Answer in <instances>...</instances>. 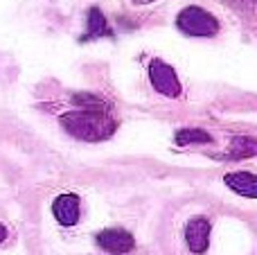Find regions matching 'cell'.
<instances>
[{"mask_svg": "<svg viewBox=\"0 0 257 255\" xmlns=\"http://www.w3.org/2000/svg\"><path fill=\"white\" fill-rule=\"evenodd\" d=\"M61 126L77 140H86V143H99L113 136L117 122L108 115L106 111H70L61 115Z\"/></svg>", "mask_w": 257, "mask_h": 255, "instance_id": "1", "label": "cell"}, {"mask_svg": "<svg viewBox=\"0 0 257 255\" xmlns=\"http://www.w3.org/2000/svg\"><path fill=\"white\" fill-rule=\"evenodd\" d=\"M176 25L187 36H214L219 32V21L201 7H185L178 14Z\"/></svg>", "mask_w": 257, "mask_h": 255, "instance_id": "2", "label": "cell"}, {"mask_svg": "<svg viewBox=\"0 0 257 255\" xmlns=\"http://www.w3.org/2000/svg\"><path fill=\"white\" fill-rule=\"evenodd\" d=\"M149 79L154 88L165 97H178L181 95V81H178L174 68L169 63L160 61V59H154L149 63Z\"/></svg>", "mask_w": 257, "mask_h": 255, "instance_id": "3", "label": "cell"}, {"mask_svg": "<svg viewBox=\"0 0 257 255\" xmlns=\"http://www.w3.org/2000/svg\"><path fill=\"white\" fill-rule=\"evenodd\" d=\"M97 244L108 253L126 255L136 248V239L124 228H106L97 235Z\"/></svg>", "mask_w": 257, "mask_h": 255, "instance_id": "4", "label": "cell"}, {"mask_svg": "<svg viewBox=\"0 0 257 255\" xmlns=\"http://www.w3.org/2000/svg\"><path fill=\"white\" fill-rule=\"evenodd\" d=\"M52 212H54V219L59 221L61 226H75L79 221L81 215V203L77 194H59L52 203Z\"/></svg>", "mask_w": 257, "mask_h": 255, "instance_id": "5", "label": "cell"}, {"mask_svg": "<svg viewBox=\"0 0 257 255\" xmlns=\"http://www.w3.org/2000/svg\"><path fill=\"white\" fill-rule=\"evenodd\" d=\"M185 242L192 253H203L210 244V221L205 217H194L185 226Z\"/></svg>", "mask_w": 257, "mask_h": 255, "instance_id": "6", "label": "cell"}, {"mask_svg": "<svg viewBox=\"0 0 257 255\" xmlns=\"http://www.w3.org/2000/svg\"><path fill=\"white\" fill-rule=\"evenodd\" d=\"M223 181L232 192L248 199H257V174L253 172H232V174H226Z\"/></svg>", "mask_w": 257, "mask_h": 255, "instance_id": "7", "label": "cell"}, {"mask_svg": "<svg viewBox=\"0 0 257 255\" xmlns=\"http://www.w3.org/2000/svg\"><path fill=\"white\" fill-rule=\"evenodd\" d=\"M255 154H257V140L250 138V136H237V138H232L230 149H228V154H223V158L241 161V158H250Z\"/></svg>", "mask_w": 257, "mask_h": 255, "instance_id": "8", "label": "cell"}, {"mask_svg": "<svg viewBox=\"0 0 257 255\" xmlns=\"http://www.w3.org/2000/svg\"><path fill=\"white\" fill-rule=\"evenodd\" d=\"M108 34H111V30H108V23H106V18H104V14L99 12L97 7H93L88 12V30H86L81 41H93V39L108 36Z\"/></svg>", "mask_w": 257, "mask_h": 255, "instance_id": "9", "label": "cell"}, {"mask_svg": "<svg viewBox=\"0 0 257 255\" xmlns=\"http://www.w3.org/2000/svg\"><path fill=\"white\" fill-rule=\"evenodd\" d=\"M212 143V136L203 129H181L176 134V145L185 147V145H205Z\"/></svg>", "mask_w": 257, "mask_h": 255, "instance_id": "10", "label": "cell"}, {"mask_svg": "<svg viewBox=\"0 0 257 255\" xmlns=\"http://www.w3.org/2000/svg\"><path fill=\"white\" fill-rule=\"evenodd\" d=\"M72 104H77V106H81V108H88V111H108L106 102L99 99V97H95V95H90V93L72 95Z\"/></svg>", "mask_w": 257, "mask_h": 255, "instance_id": "11", "label": "cell"}, {"mask_svg": "<svg viewBox=\"0 0 257 255\" xmlns=\"http://www.w3.org/2000/svg\"><path fill=\"white\" fill-rule=\"evenodd\" d=\"M241 16H257V0H219Z\"/></svg>", "mask_w": 257, "mask_h": 255, "instance_id": "12", "label": "cell"}, {"mask_svg": "<svg viewBox=\"0 0 257 255\" xmlns=\"http://www.w3.org/2000/svg\"><path fill=\"white\" fill-rule=\"evenodd\" d=\"M5 239H7V228H5V226L0 224V244H3Z\"/></svg>", "mask_w": 257, "mask_h": 255, "instance_id": "13", "label": "cell"}, {"mask_svg": "<svg viewBox=\"0 0 257 255\" xmlns=\"http://www.w3.org/2000/svg\"><path fill=\"white\" fill-rule=\"evenodd\" d=\"M131 3H136V5H149V3H154V0H131Z\"/></svg>", "mask_w": 257, "mask_h": 255, "instance_id": "14", "label": "cell"}, {"mask_svg": "<svg viewBox=\"0 0 257 255\" xmlns=\"http://www.w3.org/2000/svg\"><path fill=\"white\" fill-rule=\"evenodd\" d=\"M113 255H117V253H113Z\"/></svg>", "mask_w": 257, "mask_h": 255, "instance_id": "15", "label": "cell"}]
</instances>
